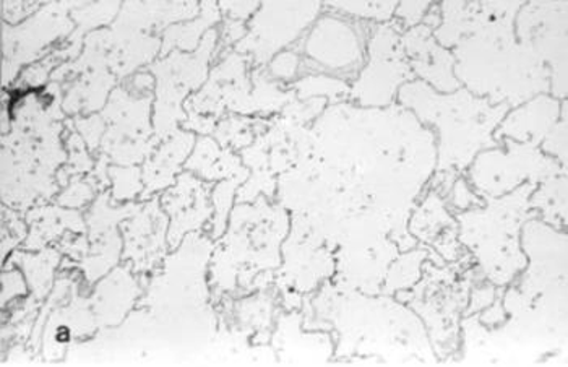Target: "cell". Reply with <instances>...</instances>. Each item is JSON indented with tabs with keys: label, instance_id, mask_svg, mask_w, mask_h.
<instances>
[{
	"label": "cell",
	"instance_id": "obj_1",
	"mask_svg": "<svg viewBox=\"0 0 568 367\" xmlns=\"http://www.w3.org/2000/svg\"><path fill=\"white\" fill-rule=\"evenodd\" d=\"M521 6L524 2L505 3L494 19L452 49L459 85L508 108L550 90L549 70L515 37V17Z\"/></svg>",
	"mask_w": 568,
	"mask_h": 367
},
{
	"label": "cell",
	"instance_id": "obj_2",
	"mask_svg": "<svg viewBox=\"0 0 568 367\" xmlns=\"http://www.w3.org/2000/svg\"><path fill=\"white\" fill-rule=\"evenodd\" d=\"M396 100L420 124L436 129L437 171L444 174L468 170L479 153L499 145L496 131L510 110L463 86L454 93H437L417 80L402 86Z\"/></svg>",
	"mask_w": 568,
	"mask_h": 367
},
{
	"label": "cell",
	"instance_id": "obj_3",
	"mask_svg": "<svg viewBox=\"0 0 568 367\" xmlns=\"http://www.w3.org/2000/svg\"><path fill=\"white\" fill-rule=\"evenodd\" d=\"M469 180L483 194L500 197L524 183L532 184L567 173L539 146L503 140L494 149L484 150L468 167Z\"/></svg>",
	"mask_w": 568,
	"mask_h": 367
},
{
	"label": "cell",
	"instance_id": "obj_4",
	"mask_svg": "<svg viewBox=\"0 0 568 367\" xmlns=\"http://www.w3.org/2000/svg\"><path fill=\"white\" fill-rule=\"evenodd\" d=\"M402 33L392 23L378 24L367 44V61L357 73L351 96L367 110L394 106L398 92L413 82L412 68L402 47Z\"/></svg>",
	"mask_w": 568,
	"mask_h": 367
},
{
	"label": "cell",
	"instance_id": "obj_5",
	"mask_svg": "<svg viewBox=\"0 0 568 367\" xmlns=\"http://www.w3.org/2000/svg\"><path fill=\"white\" fill-rule=\"evenodd\" d=\"M567 2H528L515 17L518 43L532 52L550 73V96L567 100Z\"/></svg>",
	"mask_w": 568,
	"mask_h": 367
},
{
	"label": "cell",
	"instance_id": "obj_6",
	"mask_svg": "<svg viewBox=\"0 0 568 367\" xmlns=\"http://www.w3.org/2000/svg\"><path fill=\"white\" fill-rule=\"evenodd\" d=\"M318 2H265L252 17L237 51L251 54L258 64L272 61L315 23Z\"/></svg>",
	"mask_w": 568,
	"mask_h": 367
},
{
	"label": "cell",
	"instance_id": "obj_7",
	"mask_svg": "<svg viewBox=\"0 0 568 367\" xmlns=\"http://www.w3.org/2000/svg\"><path fill=\"white\" fill-rule=\"evenodd\" d=\"M307 59L335 73L361 70L366 59V38L361 28L342 16L315 20L304 41Z\"/></svg>",
	"mask_w": 568,
	"mask_h": 367
},
{
	"label": "cell",
	"instance_id": "obj_8",
	"mask_svg": "<svg viewBox=\"0 0 568 367\" xmlns=\"http://www.w3.org/2000/svg\"><path fill=\"white\" fill-rule=\"evenodd\" d=\"M402 47L417 82L426 83L437 93L462 89L455 77L454 52L437 43L433 28L420 23L403 31Z\"/></svg>",
	"mask_w": 568,
	"mask_h": 367
},
{
	"label": "cell",
	"instance_id": "obj_9",
	"mask_svg": "<svg viewBox=\"0 0 568 367\" xmlns=\"http://www.w3.org/2000/svg\"><path fill=\"white\" fill-rule=\"evenodd\" d=\"M567 100L559 101L549 93L538 94L517 108H510L496 131L497 143L503 140L539 146L549 132L556 128Z\"/></svg>",
	"mask_w": 568,
	"mask_h": 367
},
{
	"label": "cell",
	"instance_id": "obj_10",
	"mask_svg": "<svg viewBox=\"0 0 568 367\" xmlns=\"http://www.w3.org/2000/svg\"><path fill=\"white\" fill-rule=\"evenodd\" d=\"M329 9L343 17L374 20L378 24L390 23L398 2H328Z\"/></svg>",
	"mask_w": 568,
	"mask_h": 367
},
{
	"label": "cell",
	"instance_id": "obj_11",
	"mask_svg": "<svg viewBox=\"0 0 568 367\" xmlns=\"http://www.w3.org/2000/svg\"><path fill=\"white\" fill-rule=\"evenodd\" d=\"M297 93L301 98L317 96H345L351 93L348 85L338 79H332L328 75H311L301 80L296 85Z\"/></svg>",
	"mask_w": 568,
	"mask_h": 367
},
{
	"label": "cell",
	"instance_id": "obj_12",
	"mask_svg": "<svg viewBox=\"0 0 568 367\" xmlns=\"http://www.w3.org/2000/svg\"><path fill=\"white\" fill-rule=\"evenodd\" d=\"M539 149L545 155L562 164V167L567 166V110L564 111L556 128L542 140Z\"/></svg>",
	"mask_w": 568,
	"mask_h": 367
},
{
	"label": "cell",
	"instance_id": "obj_13",
	"mask_svg": "<svg viewBox=\"0 0 568 367\" xmlns=\"http://www.w3.org/2000/svg\"><path fill=\"white\" fill-rule=\"evenodd\" d=\"M433 6V2H398L395 10L396 27L402 31L417 27L424 22Z\"/></svg>",
	"mask_w": 568,
	"mask_h": 367
},
{
	"label": "cell",
	"instance_id": "obj_14",
	"mask_svg": "<svg viewBox=\"0 0 568 367\" xmlns=\"http://www.w3.org/2000/svg\"><path fill=\"white\" fill-rule=\"evenodd\" d=\"M270 73L283 82H291L300 70V55L293 51H283L270 61Z\"/></svg>",
	"mask_w": 568,
	"mask_h": 367
},
{
	"label": "cell",
	"instance_id": "obj_15",
	"mask_svg": "<svg viewBox=\"0 0 568 367\" xmlns=\"http://www.w3.org/2000/svg\"><path fill=\"white\" fill-rule=\"evenodd\" d=\"M261 3L258 2H221L220 10L226 13L227 19L233 22H245L255 16Z\"/></svg>",
	"mask_w": 568,
	"mask_h": 367
},
{
	"label": "cell",
	"instance_id": "obj_16",
	"mask_svg": "<svg viewBox=\"0 0 568 367\" xmlns=\"http://www.w3.org/2000/svg\"><path fill=\"white\" fill-rule=\"evenodd\" d=\"M452 198H454V204L457 207L466 208L471 204H476L478 197L473 194L471 187H469L468 183H466L463 177H459L457 183H455L454 191H452Z\"/></svg>",
	"mask_w": 568,
	"mask_h": 367
}]
</instances>
